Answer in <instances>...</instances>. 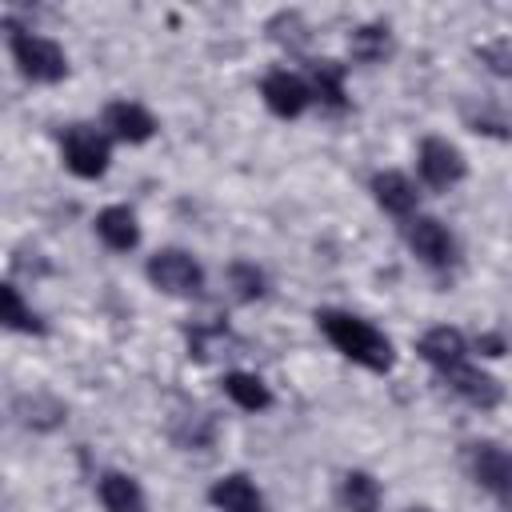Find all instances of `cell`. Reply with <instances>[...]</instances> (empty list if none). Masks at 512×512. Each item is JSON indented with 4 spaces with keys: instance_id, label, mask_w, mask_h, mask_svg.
<instances>
[{
    "instance_id": "6da1fadb",
    "label": "cell",
    "mask_w": 512,
    "mask_h": 512,
    "mask_svg": "<svg viewBox=\"0 0 512 512\" xmlns=\"http://www.w3.org/2000/svg\"><path fill=\"white\" fill-rule=\"evenodd\" d=\"M316 320H320L324 336L336 344V352H344L348 360H356V364H364V368H372V372H388V368H392V344H388L368 320H356V316L332 312V308L320 312Z\"/></svg>"
},
{
    "instance_id": "7a4b0ae2",
    "label": "cell",
    "mask_w": 512,
    "mask_h": 512,
    "mask_svg": "<svg viewBox=\"0 0 512 512\" xmlns=\"http://www.w3.org/2000/svg\"><path fill=\"white\" fill-rule=\"evenodd\" d=\"M12 56H16L20 72H24L28 80H40V84H56V80L68 72V60H64L60 44H52L48 36L24 32V28L12 32Z\"/></svg>"
},
{
    "instance_id": "3957f363",
    "label": "cell",
    "mask_w": 512,
    "mask_h": 512,
    "mask_svg": "<svg viewBox=\"0 0 512 512\" xmlns=\"http://www.w3.org/2000/svg\"><path fill=\"white\" fill-rule=\"evenodd\" d=\"M148 280L160 288V292H172V296H192L200 292L204 284V272L200 264L188 256V252H176V248H164L148 260Z\"/></svg>"
},
{
    "instance_id": "277c9868",
    "label": "cell",
    "mask_w": 512,
    "mask_h": 512,
    "mask_svg": "<svg viewBox=\"0 0 512 512\" xmlns=\"http://www.w3.org/2000/svg\"><path fill=\"white\" fill-rule=\"evenodd\" d=\"M64 164H68L76 176H84V180L100 176V172L108 168V140L96 136L92 128H72V132L64 136Z\"/></svg>"
},
{
    "instance_id": "5b68a950",
    "label": "cell",
    "mask_w": 512,
    "mask_h": 512,
    "mask_svg": "<svg viewBox=\"0 0 512 512\" xmlns=\"http://www.w3.org/2000/svg\"><path fill=\"white\" fill-rule=\"evenodd\" d=\"M472 472L512 512V452H504L496 444H480L476 456H472Z\"/></svg>"
},
{
    "instance_id": "8992f818",
    "label": "cell",
    "mask_w": 512,
    "mask_h": 512,
    "mask_svg": "<svg viewBox=\"0 0 512 512\" xmlns=\"http://www.w3.org/2000/svg\"><path fill=\"white\" fill-rule=\"evenodd\" d=\"M420 176L432 184V188H448L464 176V156L448 144V140H424L420 144Z\"/></svg>"
},
{
    "instance_id": "52a82bcc",
    "label": "cell",
    "mask_w": 512,
    "mask_h": 512,
    "mask_svg": "<svg viewBox=\"0 0 512 512\" xmlns=\"http://www.w3.org/2000/svg\"><path fill=\"white\" fill-rule=\"evenodd\" d=\"M408 244H412V252L420 256V260H428V264H452V252H456V244H452V236H448V228L440 224V220H432V216H416L412 224H408Z\"/></svg>"
},
{
    "instance_id": "ba28073f",
    "label": "cell",
    "mask_w": 512,
    "mask_h": 512,
    "mask_svg": "<svg viewBox=\"0 0 512 512\" xmlns=\"http://www.w3.org/2000/svg\"><path fill=\"white\" fill-rule=\"evenodd\" d=\"M264 104L276 112V116H300L308 108V84L292 72H272L264 80Z\"/></svg>"
},
{
    "instance_id": "9c48e42d",
    "label": "cell",
    "mask_w": 512,
    "mask_h": 512,
    "mask_svg": "<svg viewBox=\"0 0 512 512\" xmlns=\"http://www.w3.org/2000/svg\"><path fill=\"white\" fill-rule=\"evenodd\" d=\"M444 380L468 400V404H476V408H492V404H500V384H496V376H488V372H480V368H472L468 360L464 364H456V368H448L444 372Z\"/></svg>"
},
{
    "instance_id": "30bf717a",
    "label": "cell",
    "mask_w": 512,
    "mask_h": 512,
    "mask_svg": "<svg viewBox=\"0 0 512 512\" xmlns=\"http://www.w3.org/2000/svg\"><path fill=\"white\" fill-rule=\"evenodd\" d=\"M420 356H424L432 368L448 372V368H456V364L468 360V344H464V336H460L456 328H432V332L420 336Z\"/></svg>"
},
{
    "instance_id": "8fae6325",
    "label": "cell",
    "mask_w": 512,
    "mask_h": 512,
    "mask_svg": "<svg viewBox=\"0 0 512 512\" xmlns=\"http://www.w3.org/2000/svg\"><path fill=\"white\" fill-rule=\"evenodd\" d=\"M104 124H108L120 140H128V144H140V140H148V136L156 132V120H152L140 104H132V100H116V104H108Z\"/></svg>"
},
{
    "instance_id": "7c38bea8",
    "label": "cell",
    "mask_w": 512,
    "mask_h": 512,
    "mask_svg": "<svg viewBox=\"0 0 512 512\" xmlns=\"http://www.w3.org/2000/svg\"><path fill=\"white\" fill-rule=\"evenodd\" d=\"M96 232H100V240H104L108 248H116V252H128V248H136V240H140L136 216H132L128 208H120V204H112V208H104V212L96 216Z\"/></svg>"
},
{
    "instance_id": "4fadbf2b",
    "label": "cell",
    "mask_w": 512,
    "mask_h": 512,
    "mask_svg": "<svg viewBox=\"0 0 512 512\" xmlns=\"http://www.w3.org/2000/svg\"><path fill=\"white\" fill-rule=\"evenodd\" d=\"M212 504L220 508V512H260V492H256V484H248L244 476H224V480H216L212 484Z\"/></svg>"
},
{
    "instance_id": "5bb4252c",
    "label": "cell",
    "mask_w": 512,
    "mask_h": 512,
    "mask_svg": "<svg viewBox=\"0 0 512 512\" xmlns=\"http://www.w3.org/2000/svg\"><path fill=\"white\" fill-rule=\"evenodd\" d=\"M372 192H376V200H380L384 212L408 216V212L416 208V188H412V180H408L404 172H380V176L372 180Z\"/></svg>"
},
{
    "instance_id": "9a60e30c",
    "label": "cell",
    "mask_w": 512,
    "mask_h": 512,
    "mask_svg": "<svg viewBox=\"0 0 512 512\" xmlns=\"http://www.w3.org/2000/svg\"><path fill=\"white\" fill-rule=\"evenodd\" d=\"M100 504L108 512H144V492L132 476L108 472V476H100Z\"/></svg>"
},
{
    "instance_id": "2e32d148",
    "label": "cell",
    "mask_w": 512,
    "mask_h": 512,
    "mask_svg": "<svg viewBox=\"0 0 512 512\" xmlns=\"http://www.w3.org/2000/svg\"><path fill=\"white\" fill-rule=\"evenodd\" d=\"M224 392H228L240 408H248V412H260V408L272 404L268 388H264L256 376H248V372H228V376H224Z\"/></svg>"
},
{
    "instance_id": "e0dca14e",
    "label": "cell",
    "mask_w": 512,
    "mask_h": 512,
    "mask_svg": "<svg viewBox=\"0 0 512 512\" xmlns=\"http://www.w3.org/2000/svg\"><path fill=\"white\" fill-rule=\"evenodd\" d=\"M348 48H352V56L356 60H364V64H376V60H384L388 56V28H380V24H364V28H356L352 32V40H348Z\"/></svg>"
},
{
    "instance_id": "ac0fdd59",
    "label": "cell",
    "mask_w": 512,
    "mask_h": 512,
    "mask_svg": "<svg viewBox=\"0 0 512 512\" xmlns=\"http://www.w3.org/2000/svg\"><path fill=\"white\" fill-rule=\"evenodd\" d=\"M344 504H348L352 512H376V504H380L376 480H372L368 472H348V476H344Z\"/></svg>"
},
{
    "instance_id": "d6986e66",
    "label": "cell",
    "mask_w": 512,
    "mask_h": 512,
    "mask_svg": "<svg viewBox=\"0 0 512 512\" xmlns=\"http://www.w3.org/2000/svg\"><path fill=\"white\" fill-rule=\"evenodd\" d=\"M312 84H316V92H320L332 108H340V104H344V68H340V64L320 60V64L312 68Z\"/></svg>"
},
{
    "instance_id": "ffe728a7",
    "label": "cell",
    "mask_w": 512,
    "mask_h": 512,
    "mask_svg": "<svg viewBox=\"0 0 512 512\" xmlns=\"http://www.w3.org/2000/svg\"><path fill=\"white\" fill-rule=\"evenodd\" d=\"M0 304H4V324H8V328H20V332H40L36 316L24 308V300H20V292H16L12 284H4V288H0Z\"/></svg>"
},
{
    "instance_id": "44dd1931",
    "label": "cell",
    "mask_w": 512,
    "mask_h": 512,
    "mask_svg": "<svg viewBox=\"0 0 512 512\" xmlns=\"http://www.w3.org/2000/svg\"><path fill=\"white\" fill-rule=\"evenodd\" d=\"M232 284H236V296L240 300H252V296H260L264 292V276L252 268V264H232Z\"/></svg>"
},
{
    "instance_id": "7402d4cb",
    "label": "cell",
    "mask_w": 512,
    "mask_h": 512,
    "mask_svg": "<svg viewBox=\"0 0 512 512\" xmlns=\"http://www.w3.org/2000/svg\"><path fill=\"white\" fill-rule=\"evenodd\" d=\"M480 348H484L488 356H500V352H504V340H500V336H480Z\"/></svg>"
},
{
    "instance_id": "603a6c76",
    "label": "cell",
    "mask_w": 512,
    "mask_h": 512,
    "mask_svg": "<svg viewBox=\"0 0 512 512\" xmlns=\"http://www.w3.org/2000/svg\"><path fill=\"white\" fill-rule=\"evenodd\" d=\"M412 512H428V508H412Z\"/></svg>"
}]
</instances>
